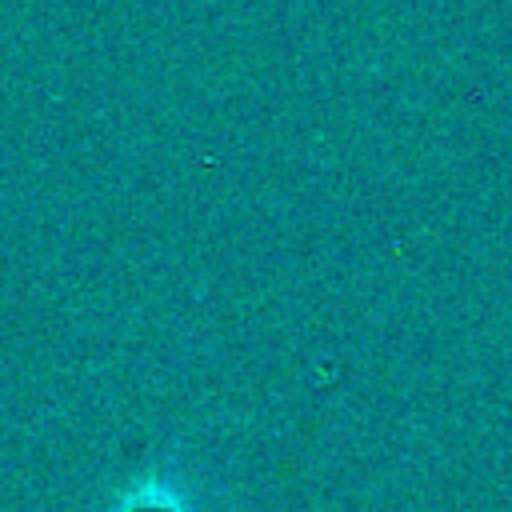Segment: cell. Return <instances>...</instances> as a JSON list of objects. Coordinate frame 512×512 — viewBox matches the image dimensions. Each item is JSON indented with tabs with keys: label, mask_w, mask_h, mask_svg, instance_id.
I'll use <instances>...</instances> for the list:
<instances>
[{
	"label": "cell",
	"mask_w": 512,
	"mask_h": 512,
	"mask_svg": "<svg viewBox=\"0 0 512 512\" xmlns=\"http://www.w3.org/2000/svg\"><path fill=\"white\" fill-rule=\"evenodd\" d=\"M108 512H196L192 492L172 476H152L128 488Z\"/></svg>",
	"instance_id": "obj_1"
}]
</instances>
